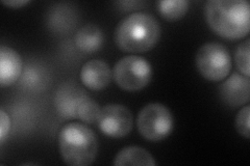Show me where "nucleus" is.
Instances as JSON below:
<instances>
[{
    "label": "nucleus",
    "mask_w": 250,
    "mask_h": 166,
    "mask_svg": "<svg viewBox=\"0 0 250 166\" xmlns=\"http://www.w3.org/2000/svg\"><path fill=\"white\" fill-rule=\"evenodd\" d=\"M205 19L212 31L226 39H240L250 29V5L246 0H209Z\"/></svg>",
    "instance_id": "obj_1"
},
{
    "label": "nucleus",
    "mask_w": 250,
    "mask_h": 166,
    "mask_svg": "<svg viewBox=\"0 0 250 166\" xmlns=\"http://www.w3.org/2000/svg\"><path fill=\"white\" fill-rule=\"evenodd\" d=\"M161 31L160 23L152 15L137 12L118 23L114 39L121 51L139 54L151 50L159 43Z\"/></svg>",
    "instance_id": "obj_2"
},
{
    "label": "nucleus",
    "mask_w": 250,
    "mask_h": 166,
    "mask_svg": "<svg viewBox=\"0 0 250 166\" xmlns=\"http://www.w3.org/2000/svg\"><path fill=\"white\" fill-rule=\"evenodd\" d=\"M62 160L71 166H88L96 159L98 140L94 131L82 123H69L59 133Z\"/></svg>",
    "instance_id": "obj_3"
},
{
    "label": "nucleus",
    "mask_w": 250,
    "mask_h": 166,
    "mask_svg": "<svg viewBox=\"0 0 250 166\" xmlns=\"http://www.w3.org/2000/svg\"><path fill=\"white\" fill-rule=\"evenodd\" d=\"M137 127L143 138L158 142L167 138L173 131L174 120L167 106L161 103H150L140 110Z\"/></svg>",
    "instance_id": "obj_4"
},
{
    "label": "nucleus",
    "mask_w": 250,
    "mask_h": 166,
    "mask_svg": "<svg viewBox=\"0 0 250 166\" xmlns=\"http://www.w3.org/2000/svg\"><path fill=\"white\" fill-rule=\"evenodd\" d=\"M116 84L125 92H139L150 83L152 67L150 62L138 55H128L116 62L113 69Z\"/></svg>",
    "instance_id": "obj_5"
},
{
    "label": "nucleus",
    "mask_w": 250,
    "mask_h": 166,
    "mask_svg": "<svg viewBox=\"0 0 250 166\" xmlns=\"http://www.w3.org/2000/svg\"><path fill=\"white\" fill-rule=\"evenodd\" d=\"M196 68L207 80L219 82L229 76L232 61L225 46L215 42L203 44L196 53Z\"/></svg>",
    "instance_id": "obj_6"
},
{
    "label": "nucleus",
    "mask_w": 250,
    "mask_h": 166,
    "mask_svg": "<svg viewBox=\"0 0 250 166\" xmlns=\"http://www.w3.org/2000/svg\"><path fill=\"white\" fill-rule=\"evenodd\" d=\"M97 125L105 136L122 138L127 136L132 130L134 117L126 106L108 104L101 107Z\"/></svg>",
    "instance_id": "obj_7"
},
{
    "label": "nucleus",
    "mask_w": 250,
    "mask_h": 166,
    "mask_svg": "<svg viewBox=\"0 0 250 166\" xmlns=\"http://www.w3.org/2000/svg\"><path fill=\"white\" fill-rule=\"evenodd\" d=\"M84 90L72 82H65L58 89L54 97V107L64 120H76L83 103L89 99Z\"/></svg>",
    "instance_id": "obj_8"
},
{
    "label": "nucleus",
    "mask_w": 250,
    "mask_h": 166,
    "mask_svg": "<svg viewBox=\"0 0 250 166\" xmlns=\"http://www.w3.org/2000/svg\"><path fill=\"white\" fill-rule=\"evenodd\" d=\"M220 99L230 108L247 105L250 100V79L239 72H233L219 86Z\"/></svg>",
    "instance_id": "obj_9"
},
{
    "label": "nucleus",
    "mask_w": 250,
    "mask_h": 166,
    "mask_svg": "<svg viewBox=\"0 0 250 166\" xmlns=\"http://www.w3.org/2000/svg\"><path fill=\"white\" fill-rule=\"evenodd\" d=\"M113 71L105 61L91 59L83 64L81 69L80 78L82 83L91 91H103L111 83Z\"/></svg>",
    "instance_id": "obj_10"
},
{
    "label": "nucleus",
    "mask_w": 250,
    "mask_h": 166,
    "mask_svg": "<svg viewBox=\"0 0 250 166\" xmlns=\"http://www.w3.org/2000/svg\"><path fill=\"white\" fill-rule=\"evenodd\" d=\"M23 71V61L20 54L7 46L0 47V86L7 88L13 85Z\"/></svg>",
    "instance_id": "obj_11"
},
{
    "label": "nucleus",
    "mask_w": 250,
    "mask_h": 166,
    "mask_svg": "<svg viewBox=\"0 0 250 166\" xmlns=\"http://www.w3.org/2000/svg\"><path fill=\"white\" fill-rule=\"evenodd\" d=\"M47 26L57 34H65L77 23V10L71 3H57L49 7L47 14Z\"/></svg>",
    "instance_id": "obj_12"
},
{
    "label": "nucleus",
    "mask_w": 250,
    "mask_h": 166,
    "mask_svg": "<svg viewBox=\"0 0 250 166\" xmlns=\"http://www.w3.org/2000/svg\"><path fill=\"white\" fill-rule=\"evenodd\" d=\"M75 45L83 53H95L103 48L104 36L95 24H85L76 31L74 37Z\"/></svg>",
    "instance_id": "obj_13"
},
{
    "label": "nucleus",
    "mask_w": 250,
    "mask_h": 166,
    "mask_svg": "<svg viewBox=\"0 0 250 166\" xmlns=\"http://www.w3.org/2000/svg\"><path fill=\"white\" fill-rule=\"evenodd\" d=\"M113 164L116 166H155L153 156L144 148L130 146L123 148L115 156Z\"/></svg>",
    "instance_id": "obj_14"
},
{
    "label": "nucleus",
    "mask_w": 250,
    "mask_h": 166,
    "mask_svg": "<svg viewBox=\"0 0 250 166\" xmlns=\"http://www.w3.org/2000/svg\"><path fill=\"white\" fill-rule=\"evenodd\" d=\"M49 75L44 67L36 64H30L23 69L19 78L21 86L28 90L37 92L43 90L48 84Z\"/></svg>",
    "instance_id": "obj_15"
},
{
    "label": "nucleus",
    "mask_w": 250,
    "mask_h": 166,
    "mask_svg": "<svg viewBox=\"0 0 250 166\" xmlns=\"http://www.w3.org/2000/svg\"><path fill=\"white\" fill-rule=\"evenodd\" d=\"M156 10L167 21H178L183 19L189 11V1L187 0H162L156 1Z\"/></svg>",
    "instance_id": "obj_16"
},
{
    "label": "nucleus",
    "mask_w": 250,
    "mask_h": 166,
    "mask_svg": "<svg viewBox=\"0 0 250 166\" xmlns=\"http://www.w3.org/2000/svg\"><path fill=\"white\" fill-rule=\"evenodd\" d=\"M250 39L246 38L244 42H242L234 53V62L236 67L239 71V73L242 75L250 76V65H249V57H250Z\"/></svg>",
    "instance_id": "obj_17"
},
{
    "label": "nucleus",
    "mask_w": 250,
    "mask_h": 166,
    "mask_svg": "<svg viewBox=\"0 0 250 166\" xmlns=\"http://www.w3.org/2000/svg\"><path fill=\"white\" fill-rule=\"evenodd\" d=\"M100 110L101 108L97 103L89 98L83 103L80 110H78V120L85 124L97 123Z\"/></svg>",
    "instance_id": "obj_18"
},
{
    "label": "nucleus",
    "mask_w": 250,
    "mask_h": 166,
    "mask_svg": "<svg viewBox=\"0 0 250 166\" xmlns=\"http://www.w3.org/2000/svg\"><path fill=\"white\" fill-rule=\"evenodd\" d=\"M249 117H250V106L247 104L240 109L236 116V129L241 136L246 139L250 137L249 129Z\"/></svg>",
    "instance_id": "obj_19"
},
{
    "label": "nucleus",
    "mask_w": 250,
    "mask_h": 166,
    "mask_svg": "<svg viewBox=\"0 0 250 166\" xmlns=\"http://www.w3.org/2000/svg\"><path fill=\"white\" fill-rule=\"evenodd\" d=\"M11 118L3 109L0 110V144H3L5 137L11 131Z\"/></svg>",
    "instance_id": "obj_20"
},
{
    "label": "nucleus",
    "mask_w": 250,
    "mask_h": 166,
    "mask_svg": "<svg viewBox=\"0 0 250 166\" xmlns=\"http://www.w3.org/2000/svg\"><path fill=\"white\" fill-rule=\"evenodd\" d=\"M117 5L120 6V9H123L124 11H131V10H138L141 5H143V2L139 1H120L117 2Z\"/></svg>",
    "instance_id": "obj_21"
},
{
    "label": "nucleus",
    "mask_w": 250,
    "mask_h": 166,
    "mask_svg": "<svg viewBox=\"0 0 250 166\" xmlns=\"http://www.w3.org/2000/svg\"><path fill=\"white\" fill-rule=\"evenodd\" d=\"M1 3L6 6L12 7V9H20V7L30 3V1L29 0H9V1H6V0H2Z\"/></svg>",
    "instance_id": "obj_22"
}]
</instances>
